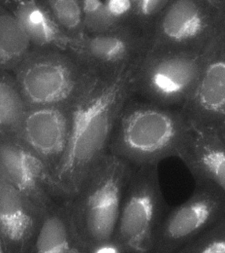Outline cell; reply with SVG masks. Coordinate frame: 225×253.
I'll return each mask as SVG.
<instances>
[{
  "label": "cell",
  "instance_id": "1",
  "mask_svg": "<svg viewBox=\"0 0 225 253\" xmlns=\"http://www.w3.org/2000/svg\"><path fill=\"white\" fill-rule=\"evenodd\" d=\"M136 66L98 74L89 91L74 106L71 137L54 177L60 199L76 196L100 161L109 153L117 120L133 96Z\"/></svg>",
  "mask_w": 225,
  "mask_h": 253
},
{
  "label": "cell",
  "instance_id": "2",
  "mask_svg": "<svg viewBox=\"0 0 225 253\" xmlns=\"http://www.w3.org/2000/svg\"><path fill=\"white\" fill-rule=\"evenodd\" d=\"M192 130L183 109L131 96L114 127L109 153L133 168L159 166L165 159L180 157Z\"/></svg>",
  "mask_w": 225,
  "mask_h": 253
},
{
  "label": "cell",
  "instance_id": "3",
  "mask_svg": "<svg viewBox=\"0 0 225 253\" xmlns=\"http://www.w3.org/2000/svg\"><path fill=\"white\" fill-rule=\"evenodd\" d=\"M133 169L108 153L70 199L75 230L87 249L114 238Z\"/></svg>",
  "mask_w": 225,
  "mask_h": 253
},
{
  "label": "cell",
  "instance_id": "4",
  "mask_svg": "<svg viewBox=\"0 0 225 253\" xmlns=\"http://www.w3.org/2000/svg\"><path fill=\"white\" fill-rule=\"evenodd\" d=\"M13 74L29 107L75 106L98 76L69 51L35 48Z\"/></svg>",
  "mask_w": 225,
  "mask_h": 253
},
{
  "label": "cell",
  "instance_id": "5",
  "mask_svg": "<svg viewBox=\"0 0 225 253\" xmlns=\"http://www.w3.org/2000/svg\"><path fill=\"white\" fill-rule=\"evenodd\" d=\"M211 48L202 53L147 54L134 69L133 96L184 109L197 88Z\"/></svg>",
  "mask_w": 225,
  "mask_h": 253
},
{
  "label": "cell",
  "instance_id": "6",
  "mask_svg": "<svg viewBox=\"0 0 225 253\" xmlns=\"http://www.w3.org/2000/svg\"><path fill=\"white\" fill-rule=\"evenodd\" d=\"M225 20V0H171L148 54L206 52L222 35Z\"/></svg>",
  "mask_w": 225,
  "mask_h": 253
},
{
  "label": "cell",
  "instance_id": "7",
  "mask_svg": "<svg viewBox=\"0 0 225 253\" xmlns=\"http://www.w3.org/2000/svg\"><path fill=\"white\" fill-rule=\"evenodd\" d=\"M164 211L159 166L134 168L114 237L129 253H152Z\"/></svg>",
  "mask_w": 225,
  "mask_h": 253
},
{
  "label": "cell",
  "instance_id": "8",
  "mask_svg": "<svg viewBox=\"0 0 225 253\" xmlns=\"http://www.w3.org/2000/svg\"><path fill=\"white\" fill-rule=\"evenodd\" d=\"M225 219V192L195 180L193 195L164 215L152 253H177Z\"/></svg>",
  "mask_w": 225,
  "mask_h": 253
},
{
  "label": "cell",
  "instance_id": "9",
  "mask_svg": "<svg viewBox=\"0 0 225 253\" xmlns=\"http://www.w3.org/2000/svg\"><path fill=\"white\" fill-rule=\"evenodd\" d=\"M0 176L44 211L61 200L52 172L19 136L0 135Z\"/></svg>",
  "mask_w": 225,
  "mask_h": 253
},
{
  "label": "cell",
  "instance_id": "10",
  "mask_svg": "<svg viewBox=\"0 0 225 253\" xmlns=\"http://www.w3.org/2000/svg\"><path fill=\"white\" fill-rule=\"evenodd\" d=\"M74 106L29 107L19 137L55 174L64 157L72 132Z\"/></svg>",
  "mask_w": 225,
  "mask_h": 253
},
{
  "label": "cell",
  "instance_id": "11",
  "mask_svg": "<svg viewBox=\"0 0 225 253\" xmlns=\"http://www.w3.org/2000/svg\"><path fill=\"white\" fill-rule=\"evenodd\" d=\"M150 43L131 29L86 36L72 44L69 52L97 74H108L136 66L149 53Z\"/></svg>",
  "mask_w": 225,
  "mask_h": 253
},
{
  "label": "cell",
  "instance_id": "12",
  "mask_svg": "<svg viewBox=\"0 0 225 253\" xmlns=\"http://www.w3.org/2000/svg\"><path fill=\"white\" fill-rule=\"evenodd\" d=\"M193 126L217 129L225 123V42L223 33L212 46L201 78L183 109Z\"/></svg>",
  "mask_w": 225,
  "mask_h": 253
},
{
  "label": "cell",
  "instance_id": "13",
  "mask_svg": "<svg viewBox=\"0 0 225 253\" xmlns=\"http://www.w3.org/2000/svg\"><path fill=\"white\" fill-rule=\"evenodd\" d=\"M45 211L0 176V248L29 253Z\"/></svg>",
  "mask_w": 225,
  "mask_h": 253
},
{
  "label": "cell",
  "instance_id": "14",
  "mask_svg": "<svg viewBox=\"0 0 225 253\" xmlns=\"http://www.w3.org/2000/svg\"><path fill=\"white\" fill-rule=\"evenodd\" d=\"M179 158L195 180L212 182L225 193V142L216 129L193 125Z\"/></svg>",
  "mask_w": 225,
  "mask_h": 253
},
{
  "label": "cell",
  "instance_id": "15",
  "mask_svg": "<svg viewBox=\"0 0 225 253\" xmlns=\"http://www.w3.org/2000/svg\"><path fill=\"white\" fill-rule=\"evenodd\" d=\"M71 215V200L61 199L46 211L29 253H86Z\"/></svg>",
  "mask_w": 225,
  "mask_h": 253
},
{
  "label": "cell",
  "instance_id": "16",
  "mask_svg": "<svg viewBox=\"0 0 225 253\" xmlns=\"http://www.w3.org/2000/svg\"><path fill=\"white\" fill-rule=\"evenodd\" d=\"M28 34L33 48L69 51L73 41L55 22L44 0L2 1Z\"/></svg>",
  "mask_w": 225,
  "mask_h": 253
},
{
  "label": "cell",
  "instance_id": "17",
  "mask_svg": "<svg viewBox=\"0 0 225 253\" xmlns=\"http://www.w3.org/2000/svg\"><path fill=\"white\" fill-rule=\"evenodd\" d=\"M33 46L15 15L0 6V70L11 72L23 63Z\"/></svg>",
  "mask_w": 225,
  "mask_h": 253
},
{
  "label": "cell",
  "instance_id": "18",
  "mask_svg": "<svg viewBox=\"0 0 225 253\" xmlns=\"http://www.w3.org/2000/svg\"><path fill=\"white\" fill-rule=\"evenodd\" d=\"M29 106L11 72L0 74V135L18 136Z\"/></svg>",
  "mask_w": 225,
  "mask_h": 253
},
{
  "label": "cell",
  "instance_id": "19",
  "mask_svg": "<svg viewBox=\"0 0 225 253\" xmlns=\"http://www.w3.org/2000/svg\"><path fill=\"white\" fill-rule=\"evenodd\" d=\"M55 22L73 43L84 39V14L81 0H44Z\"/></svg>",
  "mask_w": 225,
  "mask_h": 253
},
{
  "label": "cell",
  "instance_id": "20",
  "mask_svg": "<svg viewBox=\"0 0 225 253\" xmlns=\"http://www.w3.org/2000/svg\"><path fill=\"white\" fill-rule=\"evenodd\" d=\"M171 0H133L129 28L150 43Z\"/></svg>",
  "mask_w": 225,
  "mask_h": 253
},
{
  "label": "cell",
  "instance_id": "21",
  "mask_svg": "<svg viewBox=\"0 0 225 253\" xmlns=\"http://www.w3.org/2000/svg\"><path fill=\"white\" fill-rule=\"evenodd\" d=\"M133 0H105L96 30L93 36L130 29Z\"/></svg>",
  "mask_w": 225,
  "mask_h": 253
},
{
  "label": "cell",
  "instance_id": "22",
  "mask_svg": "<svg viewBox=\"0 0 225 253\" xmlns=\"http://www.w3.org/2000/svg\"><path fill=\"white\" fill-rule=\"evenodd\" d=\"M177 253H225V219Z\"/></svg>",
  "mask_w": 225,
  "mask_h": 253
},
{
  "label": "cell",
  "instance_id": "23",
  "mask_svg": "<svg viewBox=\"0 0 225 253\" xmlns=\"http://www.w3.org/2000/svg\"><path fill=\"white\" fill-rule=\"evenodd\" d=\"M87 36H93L100 20L105 0H81Z\"/></svg>",
  "mask_w": 225,
  "mask_h": 253
},
{
  "label": "cell",
  "instance_id": "24",
  "mask_svg": "<svg viewBox=\"0 0 225 253\" xmlns=\"http://www.w3.org/2000/svg\"><path fill=\"white\" fill-rule=\"evenodd\" d=\"M86 253H129L122 244L114 237L112 240L98 244L87 250Z\"/></svg>",
  "mask_w": 225,
  "mask_h": 253
},
{
  "label": "cell",
  "instance_id": "25",
  "mask_svg": "<svg viewBox=\"0 0 225 253\" xmlns=\"http://www.w3.org/2000/svg\"><path fill=\"white\" fill-rule=\"evenodd\" d=\"M216 130L218 131V133L220 134V136L222 137V139L225 142V123L220 126L219 128H217Z\"/></svg>",
  "mask_w": 225,
  "mask_h": 253
},
{
  "label": "cell",
  "instance_id": "26",
  "mask_svg": "<svg viewBox=\"0 0 225 253\" xmlns=\"http://www.w3.org/2000/svg\"><path fill=\"white\" fill-rule=\"evenodd\" d=\"M223 39L225 42V26H224V31H223Z\"/></svg>",
  "mask_w": 225,
  "mask_h": 253
},
{
  "label": "cell",
  "instance_id": "27",
  "mask_svg": "<svg viewBox=\"0 0 225 253\" xmlns=\"http://www.w3.org/2000/svg\"><path fill=\"white\" fill-rule=\"evenodd\" d=\"M0 253H7V252L3 248H0Z\"/></svg>",
  "mask_w": 225,
  "mask_h": 253
}]
</instances>
